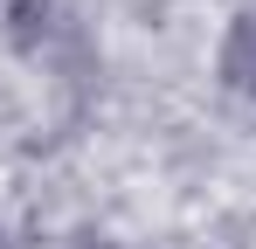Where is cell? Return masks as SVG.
<instances>
[{
	"label": "cell",
	"mask_w": 256,
	"mask_h": 249,
	"mask_svg": "<svg viewBox=\"0 0 256 249\" xmlns=\"http://www.w3.org/2000/svg\"><path fill=\"white\" fill-rule=\"evenodd\" d=\"M42 14H48V0H14V35L28 42V35H35V21H42Z\"/></svg>",
	"instance_id": "obj_1"
}]
</instances>
